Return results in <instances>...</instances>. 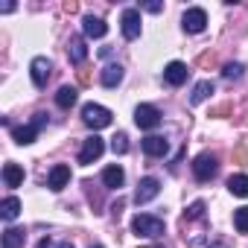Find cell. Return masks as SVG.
<instances>
[{
  "mask_svg": "<svg viewBox=\"0 0 248 248\" xmlns=\"http://www.w3.org/2000/svg\"><path fill=\"white\" fill-rule=\"evenodd\" d=\"M233 155H236V161H239V164H245V161H248V152H245V146H242V143L236 146V152H233Z\"/></svg>",
  "mask_w": 248,
  "mask_h": 248,
  "instance_id": "29",
  "label": "cell"
},
{
  "mask_svg": "<svg viewBox=\"0 0 248 248\" xmlns=\"http://www.w3.org/2000/svg\"><path fill=\"white\" fill-rule=\"evenodd\" d=\"M135 126L143 129V132L158 129V126H161V111H158L155 105H149V102H140V105L135 108Z\"/></svg>",
  "mask_w": 248,
  "mask_h": 248,
  "instance_id": "5",
  "label": "cell"
},
{
  "mask_svg": "<svg viewBox=\"0 0 248 248\" xmlns=\"http://www.w3.org/2000/svg\"><path fill=\"white\" fill-rule=\"evenodd\" d=\"M225 114H231V105H219V108L210 111V117H225Z\"/></svg>",
  "mask_w": 248,
  "mask_h": 248,
  "instance_id": "28",
  "label": "cell"
},
{
  "mask_svg": "<svg viewBox=\"0 0 248 248\" xmlns=\"http://www.w3.org/2000/svg\"><path fill=\"white\" fill-rule=\"evenodd\" d=\"M3 181H6V187H21L24 184V167L21 164H3Z\"/></svg>",
  "mask_w": 248,
  "mask_h": 248,
  "instance_id": "18",
  "label": "cell"
},
{
  "mask_svg": "<svg viewBox=\"0 0 248 248\" xmlns=\"http://www.w3.org/2000/svg\"><path fill=\"white\" fill-rule=\"evenodd\" d=\"M27 231L24 228H6L3 231V248H24Z\"/></svg>",
  "mask_w": 248,
  "mask_h": 248,
  "instance_id": "21",
  "label": "cell"
},
{
  "mask_svg": "<svg viewBox=\"0 0 248 248\" xmlns=\"http://www.w3.org/2000/svg\"><path fill=\"white\" fill-rule=\"evenodd\" d=\"M207 248H228L225 242H219V239H213V242H207Z\"/></svg>",
  "mask_w": 248,
  "mask_h": 248,
  "instance_id": "34",
  "label": "cell"
},
{
  "mask_svg": "<svg viewBox=\"0 0 248 248\" xmlns=\"http://www.w3.org/2000/svg\"><path fill=\"white\" fill-rule=\"evenodd\" d=\"M76 96H79V91H76V88H70V85H62V88L56 91V105L67 111V108H73V105H76Z\"/></svg>",
  "mask_w": 248,
  "mask_h": 248,
  "instance_id": "19",
  "label": "cell"
},
{
  "mask_svg": "<svg viewBox=\"0 0 248 248\" xmlns=\"http://www.w3.org/2000/svg\"><path fill=\"white\" fill-rule=\"evenodd\" d=\"M140 146H143V152H146L149 158H164V155L170 152V143H167V138H161V135H149V138H143Z\"/></svg>",
  "mask_w": 248,
  "mask_h": 248,
  "instance_id": "12",
  "label": "cell"
},
{
  "mask_svg": "<svg viewBox=\"0 0 248 248\" xmlns=\"http://www.w3.org/2000/svg\"><path fill=\"white\" fill-rule=\"evenodd\" d=\"M111 120H114V114H111L105 105H99V102H88V105H82V123H85L88 129H93V132L108 129V126H111Z\"/></svg>",
  "mask_w": 248,
  "mask_h": 248,
  "instance_id": "1",
  "label": "cell"
},
{
  "mask_svg": "<svg viewBox=\"0 0 248 248\" xmlns=\"http://www.w3.org/2000/svg\"><path fill=\"white\" fill-rule=\"evenodd\" d=\"M53 248H73V242H56Z\"/></svg>",
  "mask_w": 248,
  "mask_h": 248,
  "instance_id": "35",
  "label": "cell"
},
{
  "mask_svg": "<svg viewBox=\"0 0 248 248\" xmlns=\"http://www.w3.org/2000/svg\"><path fill=\"white\" fill-rule=\"evenodd\" d=\"M0 12H3V15H9V12H15V3H3V6H0Z\"/></svg>",
  "mask_w": 248,
  "mask_h": 248,
  "instance_id": "32",
  "label": "cell"
},
{
  "mask_svg": "<svg viewBox=\"0 0 248 248\" xmlns=\"http://www.w3.org/2000/svg\"><path fill=\"white\" fill-rule=\"evenodd\" d=\"M67 181H70V167H67V164H56V167L50 170V175H47V187H50L53 193L64 190Z\"/></svg>",
  "mask_w": 248,
  "mask_h": 248,
  "instance_id": "13",
  "label": "cell"
},
{
  "mask_svg": "<svg viewBox=\"0 0 248 248\" xmlns=\"http://www.w3.org/2000/svg\"><path fill=\"white\" fill-rule=\"evenodd\" d=\"M47 126V114L44 111H38L27 126H15L12 129V138H15V143L18 146H30V143H35V138H38V132Z\"/></svg>",
  "mask_w": 248,
  "mask_h": 248,
  "instance_id": "2",
  "label": "cell"
},
{
  "mask_svg": "<svg viewBox=\"0 0 248 248\" xmlns=\"http://www.w3.org/2000/svg\"><path fill=\"white\" fill-rule=\"evenodd\" d=\"M187 76H190V70H187V64H184V62H170V64L164 67V82H167V85H172V88L184 85V82H187Z\"/></svg>",
  "mask_w": 248,
  "mask_h": 248,
  "instance_id": "11",
  "label": "cell"
},
{
  "mask_svg": "<svg viewBox=\"0 0 248 248\" xmlns=\"http://www.w3.org/2000/svg\"><path fill=\"white\" fill-rule=\"evenodd\" d=\"M123 181H126V172H123V167H120V164H111V167H105V170H102V184H105L108 190H120V187H123Z\"/></svg>",
  "mask_w": 248,
  "mask_h": 248,
  "instance_id": "15",
  "label": "cell"
},
{
  "mask_svg": "<svg viewBox=\"0 0 248 248\" xmlns=\"http://www.w3.org/2000/svg\"><path fill=\"white\" fill-rule=\"evenodd\" d=\"M102 152H105V143H102V138L91 135V138L82 143V149H79V164H82V167H88V164L99 161V155H102Z\"/></svg>",
  "mask_w": 248,
  "mask_h": 248,
  "instance_id": "9",
  "label": "cell"
},
{
  "mask_svg": "<svg viewBox=\"0 0 248 248\" xmlns=\"http://www.w3.org/2000/svg\"><path fill=\"white\" fill-rule=\"evenodd\" d=\"M143 248H155V245H143Z\"/></svg>",
  "mask_w": 248,
  "mask_h": 248,
  "instance_id": "37",
  "label": "cell"
},
{
  "mask_svg": "<svg viewBox=\"0 0 248 248\" xmlns=\"http://www.w3.org/2000/svg\"><path fill=\"white\" fill-rule=\"evenodd\" d=\"M53 73V62L47 56H35L30 62V76H32V85L35 88H47V79Z\"/></svg>",
  "mask_w": 248,
  "mask_h": 248,
  "instance_id": "8",
  "label": "cell"
},
{
  "mask_svg": "<svg viewBox=\"0 0 248 248\" xmlns=\"http://www.w3.org/2000/svg\"><path fill=\"white\" fill-rule=\"evenodd\" d=\"M132 231H135L138 236L155 239V236H161V233H164V219L149 216V213H138V216L132 219Z\"/></svg>",
  "mask_w": 248,
  "mask_h": 248,
  "instance_id": "3",
  "label": "cell"
},
{
  "mask_svg": "<svg viewBox=\"0 0 248 248\" xmlns=\"http://www.w3.org/2000/svg\"><path fill=\"white\" fill-rule=\"evenodd\" d=\"M233 228L239 233H248V207H236L233 210Z\"/></svg>",
  "mask_w": 248,
  "mask_h": 248,
  "instance_id": "26",
  "label": "cell"
},
{
  "mask_svg": "<svg viewBox=\"0 0 248 248\" xmlns=\"http://www.w3.org/2000/svg\"><path fill=\"white\" fill-rule=\"evenodd\" d=\"M99 82H102L105 88H117V85L123 82V67H120V64H105L102 73H99Z\"/></svg>",
  "mask_w": 248,
  "mask_h": 248,
  "instance_id": "17",
  "label": "cell"
},
{
  "mask_svg": "<svg viewBox=\"0 0 248 248\" xmlns=\"http://www.w3.org/2000/svg\"><path fill=\"white\" fill-rule=\"evenodd\" d=\"M219 172V158L213 155V152H202V155H196L193 158V175H196V181H210L213 175Z\"/></svg>",
  "mask_w": 248,
  "mask_h": 248,
  "instance_id": "4",
  "label": "cell"
},
{
  "mask_svg": "<svg viewBox=\"0 0 248 248\" xmlns=\"http://www.w3.org/2000/svg\"><path fill=\"white\" fill-rule=\"evenodd\" d=\"M18 213H21V202L15 196H6L3 204H0V216H3V222H15Z\"/></svg>",
  "mask_w": 248,
  "mask_h": 248,
  "instance_id": "23",
  "label": "cell"
},
{
  "mask_svg": "<svg viewBox=\"0 0 248 248\" xmlns=\"http://www.w3.org/2000/svg\"><path fill=\"white\" fill-rule=\"evenodd\" d=\"M181 27H184V32H190V35L204 32V30H207V12H204L202 6H190V9L184 12V18H181Z\"/></svg>",
  "mask_w": 248,
  "mask_h": 248,
  "instance_id": "6",
  "label": "cell"
},
{
  "mask_svg": "<svg viewBox=\"0 0 248 248\" xmlns=\"http://www.w3.org/2000/svg\"><path fill=\"white\" fill-rule=\"evenodd\" d=\"M79 85H91V73L88 70H79Z\"/></svg>",
  "mask_w": 248,
  "mask_h": 248,
  "instance_id": "31",
  "label": "cell"
},
{
  "mask_svg": "<svg viewBox=\"0 0 248 248\" xmlns=\"http://www.w3.org/2000/svg\"><path fill=\"white\" fill-rule=\"evenodd\" d=\"M228 190L236 196V199H248V175L245 172H236L228 178Z\"/></svg>",
  "mask_w": 248,
  "mask_h": 248,
  "instance_id": "20",
  "label": "cell"
},
{
  "mask_svg": "<svg viewBox=\"0 0 248 248\" xmlns=\"http://www.w3.org/2000/svg\"><path fill=\"white\" fill-rule=\"evenodd\" d=\"M111 149H114V155H126V152H129V138L123 135V132H117V135L111 138Z\"/></svg>",
  "mask_w": 248,
  "mask_h": 248,
  "instance_id": "27",
  "label": "cell"
},
{
  "mask_svg": "<svg viewBox=\"0 0 248 248\" xmlns=\"http://www.w3.org/2000/svg\"><path fill=\"white\" fill-rule=\"evenodd\" d=\"M242 70H245V67H242L239 62H228V64L222 67V76H225L228 82H236V79H242Z\"/></svg>",
  "mask_w": 248,
  "mask_h": 248,
  "instance_id": "25",
  "label": "cell"
},
{
  "mask_svg": "<svg viewBox=\"0 0 248 248\" xmlns=\"http://www.w3.org/2000/svg\"><path fill=\"white\" fill-rule=\"evenodd\" d=\"M213 91H216V88H213V82H210V79H202V82L193 88V93H190V105H202Z\"/></svg>",
  "mask_w": 248,
  "mask_h": 248,
  "instance_id": "22",
  "label": "cell"
},
{
  "mask_svg": "<svg viewBox=\"0 0 248 248\" xmlns=\"http://www.w3.org/2000/svg\"><path fill=\"white\" fill-rule=\"evenodd\" d=\"M120 30H123V38H126V41L140 38V12H138L135 6L123 9V15H120Z\"/></svg>",
  "mask_w": 248,
  "mask_h": 248,
  "instance_id": "7",
  "label": "cell"
},
{
  "mask_svg": "<svg viewBox=\"0 0 248 248\" xmlns=\"http://www.w3.org/2000/svg\"><path fill=\"white\" fill-rule=\"evenodd\" d=\"M67 56H70L73 64H82V62L88 59V47H85V41H82L79 35H73V38L67 41Z\"/></svg>",
  "mask_w": 248,
  "mask_h": 248,
  "instance_id": "16",
  "label": "cell"
},
{
  "mask_svg": "<svg viewBox=\"0 0 248 248\" xmlns=\"http://www.w3.org/2000/svg\"><path fill=\"white\" fill-rule=\"evenodd\" d=\"M199 219H204V202H202V199H199V202H193V204L187 207V213H184V219H181V222L187 225V222H199Z\"/></svg>",
  "mask_w": 248,
  "mask_h": 248,
  "instance_id": "24",
  "label": "cell"
},
{
  "mask_svg": "<svg viewBox=\"0 0 248 248\" xmlns=\"http://www.w3.org/2000/svg\"><path fill=\"white\" fill-rule=\"evenodd\" d=\"M38 248H53V239H50V236H44V239L38 242Z\"/></svg>",
  "mask_w": 248,
  "mask_h": 248,
  "instance_id": "33",
  "label": "cell"
},
{
  "mask_svg": "<svg viewBox=\"0 0 248 248\" xmlns=\"http://www.w3.org/2000/svg\"><path fill=\"white\" fill-rule=\"evenodd\" d=\"M91 248H102V245H91Z\"/></svg>",
  "mask_w": 248,
  "mask_h": 248,
  "instance_id": "36",
  "label": "cell"
},
{
  "mask_svg": "<svg viewBox=\"0 0 248 248\" xmlns=\"http://www.w3.org/2000/svg\"><path fill=\"white\" fill-rule=\"evenodd\" d=\"M82 32H85L88 38H102V35L108 32V24H105L102 18H96V15H85V18H82Z\"/></svg>",
  "mask_w": 248,
  "mask_h": 248,
  "instance_id": "14",
  "label": "cell"
},
{
  "mask_svg": "<svg viewBox=\"0 0 248 248\" xmlns=\"http://www.w3.org/2000/svg\"><path fill=\"white\" fill-rule=\"evenodd\" d=\"M158 193H161V181L152 178V175H146V178H140V184H138V190H135V202H138V204H146V202H152Z\"/></svg>",
  "mask_w": 248,
  "mask_h": 248,
  "instance_id": "10",
  "label": "cell"
},
{
  "mask_svg": "<svg viewBox=\"0 0 248 248\" xmlns=\"http://www.w3.org/2000/svg\"><path fill=\"white\" fill-rule=\"evenodd\" d=\"M143 9H146V12H161L164 3H143Z\"/></svg>",
  "mask_w": 248,
  "mask_h": 248,
  "instance_id": "30",
  "label": "cell"
}]
</instances>
